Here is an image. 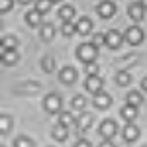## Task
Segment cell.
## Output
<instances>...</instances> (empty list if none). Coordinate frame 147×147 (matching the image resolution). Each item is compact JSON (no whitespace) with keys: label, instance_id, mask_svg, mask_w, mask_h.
<instances>
[{"label":"cell","instance_id":"cell-1","mask_svg":"<svg viewBox=\"0 0 147 147\" xmlns=\"http://www.w3.org/2000/svg\"><path fill=\"white\" fill-rule=\"evenodd\" d=\"M98 55V47L94 45V43H80L77 47V57H79L82 63H94V59Z\"/></svg>","mask_w":147,"mask_h":147},{"label":"cell","instance_id":"cell-2","mask_svg":"<svg viewBox=\"0 0 147 147\" xmlns=\"http://www.w3.org/2000/svg\"><path fill=\"white\" fill-rule=\"evenodd\" d=\"M61 106H63V100H61V96L55 94V92L47 94L45 98H43V108H45V112H49V114H59Z\"/></svg>","mask_w":147,"mask_h":147},{"label":"cell","instance_id":"cell-3","mask_svg":"<svg viewBox=\"0 0 147 147\" xmlns=\"http://www.w3.org/2000/svg\"><path fill=\"white\" fill-rule=\"evenodd\" d=\"M124 35H125V39H127L129 45H139V43L143 41V37H145L143 30H141L139 26H129V28L125 30Z\"/></svg>","mask_w":147,"mask_h":147},{"label":"cell","instance_id":"cell-4","mask_svg":"<svg viewBox=\"0 0 147 147\" xmlns=\"http://www.w3.org/2000/svg\"><path fill=\"white\" fill-rule=\"evenodd\" d=\"M98 131H100V136L104 137V139H112V137L118 134V125H116L114 120H102Z\"/></svg>","mask_w":147,"mask_h":147},{"label":"cell","instance_id":"cell-5","mask_svg":"<svg viewBox=\"0 0 147 147\" xmlns=\"http://www.w3.org/2000/svg\"><path fill=\"white\" fill-rule=\"evenodd\" d=\"M114 14H116V4L112 0H102L98 4V16L104 18V20H110Z\"/></svg>","mask_w":147,"mask_h":147},{"label":"cell","instance_id":"cell-6","mask_svg":"<svg viewBox=\"0 0 147 147\" xmlns=\"http://www.w3.org/2000/svg\"><path fill=\"white\" fill-rule=\"evenodd\" d=\"M122 41H124V35L120 34L118 30L106 32V45L110 47V49H118V47L122 45Z\"/></svg>","mask_w":147,"mask_h":147},{"label":"cell","instance_id":"cell-7","mask_svg":"<svg viewBox=\"0 0 147 147\" xmlns=\"http://www.w3.org/2000/svg\"><path fill=\"white\" fill-rule=\"evenodd\" d=\"M77 77H79L77 69L71 67V65L63 67V69H61V73H59V79H61V82H65V84H73V82L77 80Z\"/></svg>","mask_w":147,"mask_h":147},{"label":"cell","instance_id":"cell-8","mask_svg":"<svg viewBox=\"0 0 147 147\" xmlns=\"http://www.w3.org/2000/svg\"><path fill=\"white\" fill-rule=\"evenodd\" d=\"M92 122H94V116L90 112H80V116L77 118V127L80 131H86V129H90Z\"/></svg>","mask_w":147,"mask_h":147},{"label":"cell","instance_id":"cell-9","mask_svg":"<svg viewBox=\"0 0 147 147\" xmlns=\"http://www.w3.org/2000/svg\"><path fill=\"white\" fill-rule=\"evenodd\" d=\"M129 18L134 20V22H141L143 20V16H145V8L141 6V2H134V4H129Z\"/></svg>","mask_w":147,"mask_h":147},{"label":"cell","instance_id":"cell-10","mask_svg":"<svg viewBox=\"0 0 147 147\" xmlns=\"http://www.w3.org/2000/svg\"><path fill=\"white\" fill-rule=\"evenodd\" d=\"M122 137H124L125 141H129V143L136 141L137 137H139V127H137L134 122H131V124H125L124 125V131H122Z\"/></svg>","mask_w":147,"mask_h":147},{"label":"cell","instance_id":"cell-11","mask_svg":"<svg viewBox=\"0 0 147 147\" xmlns=\"http://www.w3.org/2000/svg\"><path fill=\"white\" fill-rule=\"evenodd\" d=\"M102 84H104V80L100 77H88L84 82V88L92 94H98V92H102Z\"/></svg>","mask_w":147,"mask_h":147},{"label":"cell","instance_id":"cell-12","mask_svg":"<svg viewBox=\"0 0 147 147\" xmlns=\"http://www.w3.org/2000/svg\"><path fill=\"white\" fill-rule=\"evenodd\" d=\"M92 32V20L90 18H86V16H82L77 20V34L79 35H88Z\"/></svg>","mask_w":147,"mask_h":147},{"label":"cell","instance_id":"cell-13","mask_svg":"<svg viewBox=\"0 0 147 147\" xmlns=\"http://www.w3.org/2000/svg\"><path fill=\"white\" fill-rule=\"evenodd\" d=\"M16 45H18V39H16L14 35H4V37H2V41H0V55H2V53H6V51L16 49Z\"/></svg>","mask_w":147,"mask_h":147},{"label":"cell","instance_id":"cell-14","mask_svg":"<svg viewBox=\"0 0 147 147\" xmlns=\"http://www.w3.org/2000/svg\"><path fill=\"white\" fill-rule=\"evenodd\" d=\"M112 104V96L108 94V92H98V94H94V106L96 108H108Z\"/></svg>","mask_w":147,"mask_h":147},{"label":"cell","instance_id":"cell-15","mask_svg":"<svg viewBox=\"0 0 147 147\" xmlns=\"http://www.w3.org/2000/svg\"><path fill=\"white\" fill-rule=\"evenodd\" d=\"M0 57H2V65H4V67H12V65H16V63L20 61V55H18L16 49L6 51V53H2Z\"/></svg>","mask_w":147,"mask_h":147},{"label":"cell","instance_id":"cell-16","mask_svg":"<svg viewBox=\"0 0 147 147\" xmlns=\"http://www.w3.org/2000/svg\"><path fill=\"white\" fill-rule=\"evenodd\" d=\"M120 116L124 118L127 124H131V122H134V120L137 118V108H136V106H129V104H125L124 108L120 110Z\"/></svg>","mask_w":147,"mask_h":147},{"label":"cell","instance_id":"cell-17","mask_svg":"<svg viewBox=\"0 0 147 147\" xmlns=\"http://www.w3.org/2000/svg\"><path fill=\"white\" fill-rule=\"evenodd\" d=\"M51 137H53L55 141H65L69 137V129L65 125H55V127L51 129Z\"/></svg>","mask_w":147,"mask_h":147},{"label":"cell","instance_id":"cell-18","mask_svg":"<svg viewBox=\"0 0 147 147\" xmlns=\"http://www.w3.org/2000/svg\"><path fill=\"white\" fill-rule=\"evenodd\" d=\"M59 18L63 20V22H73V18H75V8L73 6H61L59 8Z\"/></svg>","mask_w":147,"mask_h":147},{"label":"cell","instance_id":"cell-19","mask_svg":"<svg viewBox=\"0 0 147 147\" xmlns=\"http://www.w3.org/2000/svg\"><path fill=\"white\" fill-rule=\"evenodd\" d=\"M125 102H127L129 106H136V108H139V106L143 104V96H141L137 90H131L127 96H125Z\"/></svg>","mask_w":147,"mask_h":147},{"label":"cell","instance_id":"cell-20","mask_svg":"<svg viewBox=\"0 0 147 147\" xmlns=\"http://www.w3.org/2000/svg\"><path fill=\"white\" fill-rule=\"evenodd\" d=\"M26 22H28V26H30V28L39 26V22H41V14H39L37 10H30L28 14H26Z\"/></svg>","mask_w":147,"mask_h":147},{"label":"cell","instance_id":"cell-21","mask_svg":"<svg viewBox=\"0 0 147 147\" xmlns=\"http://www.w3.org/2000/svg\"><path fill=\"white\" fill-rule=\"evenodd\" d=\"M73 124H77V118H75L71 112H61V114H59V125L71 127Z\"/></svg>","mask_w":147,"mask_h":147},{"label":"cell","instance_id":"cell-22","mask_svg":"<svg viewBox=\"0 0 147 147\" xmlns=\"http://www.w3.org/2000/svg\"><path fill=\"white\" fill-rule=\"evenodd\" d=\"M53 34H55V26L53 24H45L41 28V39L43 41H51L53 39Z\"/></svg>","mask_w":147,"mask_h":147},{"label":"cell","instance_id":"cell-23","mask_svg":"<svg viewBox=\"0 0 147 147\" xmlns=\"http://www.w3.org/2000/svg\"><path fill=\"white\" fill-rule=\"evenodd\" d=\"M116 82H118L120 86H127V84L131 82V75H129L127 71H120V73L116 75Z\"/></svg>","mask_w":147,"mask_h":147},{"label":"cell","instance_id":"cell-24","mask_svg":"<svg viewBox=\"0 0 147 147\" xmlns=\"http://www.w3.org/2000/svg\"><path fill=\"white\" fill-rule=\"evenodd\" d=\"M10 125H12V118L8 116V114H0V131H2V136L8 134Z\"/></svg>","mask_w":147,"mask_h":147},{"label":"cell","instance_id":"cell-25","mask_svg":"<svg viewBox=\"0 0 147 147\" xmlns=\"http://www.w3.org/2000/svg\"><path fill=\"white\" fill-rule=\"evenodd\" d=\"M41 69L45 73H53V69H55V59H53V55H47V57L41 59Z\"/></svg>","mask_w":147,"mask_h":147},{"label":"cell","instance_id":"cell-26","mask_svg":"<svg viewBox=\"0 0 147 147\" xmlns=\"http://www.w3.org/2000/svg\"><path fill=\"white\" fill-rule=\"evenodd\" d=\"M51 6H53L51 0H37L35 2V10L39 12V14H47V12L51 10Z\"/></svg>","mask_w":147,"mask_h":147},{"label":"cell","instance_id":"cell-27","mask_svg":"<svg viewBox=\"0 0 147 147\" xmlns=\"http://www.w3.org/2000/svg\"><path fill=\"white\" fill-rule=\"evenodd\" d=\"M71 106H73V110H82L84 106H86V98L84 96H80V94H77L75 98H73V102H71Z\"/></svg>","mask_w":147,"mask_h":147},{"label":"cell","instance_id":"cell-28","mask_svg":"<svg viewBox=\"0 0 147 147\" xmlns=\"http://www.w3.org/2000/svg\"><path fill=\"white\" fill-rule=\"evenodd\" d=\"M61 32H63L65 35L77 34V24H73V22H63V26H61Z\"/></svg>","mask_w":147,"mask_h":147},{"label":"cell","instance_id":"cell-29","mask_svg":"<svg viewBox=\"0 0 147 147\" xmlns=\"http://www.w3.org/2000/svg\"><path fill=\"white\" fill-rule=\"evenodd\" d=\"M14 147H34V141L30 139V137H24L20 136L16 141H14Z\"/></svg>","mask_w":147,"mask_h":147},{"label":"cell","instance_id":"cell-30","mask_svg":"<svg viewBox=\"0 0 147 147\" xmlns=\"http://www.w3.org/2000/svg\"><path fill=\"white\" fill-rule=\"evenodd\" d=\"M136 61H137V55H129V57H125V59H120V61H116V63H120V67L125 71L127 67H131L129 63H136Z\"/></svg>","mask_w":147,"mask_h":147},{"label":"cell","instance_id":"cell-31","mask_svg":"<svg viewBox=\"0 0 147 147\" xmlns=\"http://www.w3.org/2000/svg\"><path fill=\"white\" fill-rule=\"evenodd\" d=\"M86 75H88V77H98V65L88 63V65H86Z\"/></svg>","mask_w":147,"mask_h":147},{"label":"cell","instance_id":"cell-32","mask_svg":"<svg viewBox=\"0 0 147 147\" xmlns=\"http://www.w3.org/2000/svg\"><path fill=\"white\" fill-rule=\"evenodd\" d=\"M92 43L98 47V45H102V43H106V34H96L94 35V39H92Z\"/></svg>","mask_w":147,"mask_h":147},{"label":"cell","instance_id":"cell-33","mask_svg":"<svg viewBox=\"0 0 147 147\" xmlns=\"http://www.w3.org/2000/svg\"><path fill=\"white\" fill-rule=\"evenodd\" d=\"M12 8V0H0V12H8Z\"/></svg>","mask_w":147,"mask_h":147},{"label":"cell","instance_id":"cell-34","mask_svg":"<svg viewBox=\"0 0 147 147\" xmlns=\"http://www.w3.org/2000/svg\"><path fill=\"white\" fill-rule=\"evenodd\" d=\"M73 147H92V143L88 141V139H79V141H77Z\"/></svg>","mask_w":147,"mask_h":147},{"label":"cell","instance_id":"cell-35","mask_svg":"<svg viewBox=\"0 0 147 147\" xmlns=\"http://www.w3.org/2000/svg\"><path fill=\"white\" fill-rule=\"evenodd\" d=\"M100 147H116V143H112V139H104L100 143Z\"/></svg>","mask_w":147,"mask_h":147},{"label":"cell","instance_id":"cell-36","mask_svg":"<svg viewBox=\"0 0 147 147\" xmlns=\"http://www.w3.org/2000/svg\"><path fill=\"white\" fill-rule=\"evenodd\" d=\"M141 86H143V90L147 92V77H145V79H143V80H141Z\"/></svg>","mask_w":147,"mask_h":147},{"label":"cell","instance_id":"cell-37","mask_svg":"<svg viewBox=\"0 0 147 147\" xmlns=\"http://www.w3.org/2000/svg\"><path fill=\"white\" fill-rule=\"evenodd\" d=\"M20 4H30V2H34V0H18Z\"/></svg>","mask_w":147,"mask_h":147},{"label":"cell","instance_id":"cell-38","mask_svg":"<svg viewBox=\"0 0 147 147\" xmlns=\"http://www.w3.org/2000/svg\"><path fill=\"white\" fill-rule=\"evenodd\" d=\"M139 2H141V6H143V8L147 10V0H139Z\"/></svg>","mask_w":147,"mask_h":147},{"label":"cell","instance_id":"cell-39","mask_svg":"<svg viewBox=\"0 0 147 147\" xmlns=\"http://www.w3.org/2000/svg\"><path fill=\"white\" fill-rule=\"evenodd\" d=\"M51 2H61V0H51Z\"/></svg>","mask_w":147,"mask_h":147},{"label":"cell","instance_id":"cell-40","mask_svg":"<svg viewBox=\"0 0 147 147\" xmlns=\"http://www.w3.org/2000/svg\"><path fill=\"white\" fill-rule=\"evenodd\" d=\"M145 147H147V145H145Z\"/></svg>","mask_w":147,"mask_h":147}]
</instances>
